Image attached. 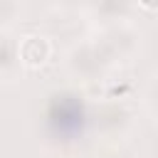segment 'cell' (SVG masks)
<instances>
[{
    "instance_id": "obj_1",
    "label": "cell",
    "mask_w": 158,
    "mask_h": 158,
    "mask_svg": "<svg viewBox=\"0 0 158 158\" xmlns=\"http://www.w3.org/2000/svg\"><path fill=\"white\" fill-rule=\"evenodd\" d=\"M17 59L27 69H42L52 59V42L44 35L30 32L17 42Z\"/></svg>"
},
{
    "instance_id": "obj_2",
    "label": "cell",
    "mask_w": 158,
    "mask_h": 158,
    "mask_svg": "<svg viewBox=\"0 0 158 158\" xmlns=\"http://www.w3.org/2000/svg\"><path fill=\"white\" fill-rule=\"evenodd\" d=\"M146 12H158V0H136Z\"/></svg>"
}]
</instances>
